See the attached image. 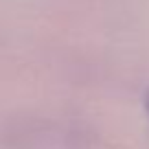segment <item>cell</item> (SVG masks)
<instances>
[{
    "label": "cell",
    "mask_w": 149,
    "mask_h": 149,
    "mask_svg": "<svg viewBox=\"0 0 149 149\" xmlns=\"http://www.w3.org/2000/svg\"><path fill=\"white\" fill-rule=\"evenodd\" d=\"M145 107H147V114H149V92H147V99H145Z\"/></svg>",
    "instance_id": "1"
}]
</instances>
